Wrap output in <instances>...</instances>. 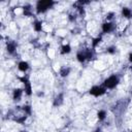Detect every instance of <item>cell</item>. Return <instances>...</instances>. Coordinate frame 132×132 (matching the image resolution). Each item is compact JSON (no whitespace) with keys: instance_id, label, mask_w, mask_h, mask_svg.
<instances>
[{"instance_id":"cell-4","label":"cell","mask_w":132,"mask_h":132,"mask_svg":"<svg viewBox=\"0 0 132 132\" xmlns=\"http://www.w3.org/2000/svg\"><path fill=\"white\" fill-rule=\"evenodd\" d=\"M112 25L111 23H104L102 25V30H103V32H105V33H107L109 32V31H112Z\"/></svg>"},{"instance_id":"cell-16","label":"cell","mask_w":132,"mask_h":132,"mask_svg":"<svg viewBox=\"0 0 132 132\" xmlns=\"http://www.w3.org/2000/svg\"><path fill=\"white\" fill-rule=\"evenodd\" d=\"M95 132H101V131H100V130H96Z\"/></svg>"},{"instance_id":"cell-8","label":"cell","mask_w":132,"mask_h":132,"mask_svg":"<svg viewBox=\"0 0 132 132\" xmlns=\"http://www.w3.org/2000/svg\"><path fill=\"white\" fill-rule=\"evenodd\" d=\"M21 96H22V90L21 89L15 90V92H14V98L15 99H19Z\"/></svg>"},{"instance_id":"cell-11","label":"cell","mask_w":132,"mask_h":132,"mask_svg":"<svg viewBox=\"0 0 132 132\" xmlns=\"http://www.w3.org/2000/svg\"><path fill=\"white\" fill-rule=\"evenodd\" d=\"M15 50V46L14 45V43H8L7 45V51L9 53H14Z\"/></svg>"},{"instance_id":"cell-6","label":"cell","mask_w":132,"mask_h":132,"mask_svg":"<svg viewBox=\"0 0 132 132\" xmlns=\"http://www.w3.org/2000/svg\"><path fill=\"white\" fill-rule=\"evenodd\" d=\"M97 117H98L99 120H104L105 117H106V112L104 111H99L98 112V114H97Z\"/></svg>"},{"instance_id":"cell-3","label":"cell","mask_w":132,"mask_h":132,"mask_svg":"<svg viewBox=\"0 0 132 132\" xmlns=\"http://www.w3.org/2000/svg\"><path fill=\"white\" fill-rule=\"evenodd\" d=\"M105 93V89L103 88H100V87H93L92 89L90 90V94L91 95H94V96H100L102 94Z\"/></svg>"},{"instance_id":"cell-9","label":"cell","mask_w":132,"mask_h":132,"mask_svg":"<svg viewBox=\"0 0 132 132\" xmlns=\"http://www.w3.org/2000/svg\"><path fill=\"white\" fill-rule=\"evenodd\" d=\"M69 52H70V46H69L68 45L62 46V51H61L62 54H68Z\"/></svg>"},{"instance_id":"cell-15","label":"cell","mask_w":132,"mask_h":132,"mask_svg":"<svg viewBox=\"0 0 132 132\" xmlns=\"http://www.w3.org/2000/svg\"><path fill=\"white\" fill-rule=\"evenodd\" d=\"M129 60L132 62V54H130V56H129Z\"/></svg>"},{"instance_id":"cell-1","label":"cell","mask_w":132,"mask_h":132,"mask_svg":"<svg viewBox=\"0 0 132 132\" xmlns=\"http://www.w3.org/2000/svg\"><path fill=\"white\" fill-rule=\"evenodd\" d=\"M119 83V78L116 76V75H112V76H109L107 80H105V87L108 88V89H112V88H115L116 86L118 85Z\"/></svg>"},{"instance_id":"cell-14","label":"cell","mask_w":132,"mask_h":132,"mask_svg":"<svg viewBox=\"0 0 132 132\" xmlns=\"http://www.w3.org/2000/svg\"><path fill=\"white\" fill-rule=\"evenodd\" d=\"M24 112H28V114H30L31 112V109H30V106H24Z\"/></svg>"},{"instance_id":"cell-13","label":"cell","mask_w":132,"mask_h":132,"mask_svg":"<svg viewBox=\"0 0 132 132\" xmlns=\"http://www.w3.org/2000/svg\"><path fill=\"white\" fill-rule=\"evenodd\" d=\"M60 73H61L62 76H65V75H67V74L69 73V68H65V67H64V68L61 70Z\"/></svg>"},{"instance_id":"cell-12","label":"cell","mask_w":132,"mask_h":132,"mask_svg":"<svg viewBox=\"0 0 132 132\" xmlns=\"http://www.w3.org/2000/svg\"><path fill=\"white\" fill-rule=\"evenodd\" d=\"M77 60L80 62H84L85 60H86V56H85V54H77Z\"/></svg>"},{"instance_id":"cell-5","label":"cell","mask_w":132,"mask_h":132,"mask_svg":"<svg viewBox=\"0 0 132 132\" xmlns=\"http://www.w3.org/2000/svg\"><path fill=\"white\" fill-rule=\"evenodd\" d=\"M28 68H29V65H28L27 62L22 61V62L19 63V69H20L21 71H26Z\"/></svg>"},{"instance_id":"cell-2","label":"cell","mask_w":132,"mask_h":132,"mask_svg":"<svg viewBox=\"0 0 132 132\" xmlns=\"http://www.w3.org/2000/svg\"><path fill=\"white\" fill-rule=\"evenodd\" d=\"M51 5H52V2H50V1H39L38 4H37V10L39 12L45 11L46 9H48Z\"/></svg>"},{"instance_id":"cell-7","label":"cell","mask_w":132,"mask_h":132,"mask_svg":"<svg viewBox=\"0 0 132 132\" xmlns=\"http://www.w3.org/2000/svg\"><path fill=\"white\" fill-rule=\"evenodd\" d=\"M122 12H123V15H124V17H126V18H130V15H131V10H130L129 8H127V7L123 8Z\"/></svg>"},{"instance_id":"cell-10","label":"cell","mask_w":132,"mask_h":132,"mask_svg":"<svg viewBox=\"0 0 132 132\" xmlns=\"http://www.w3.org/2000/svg\"><path fill=\"white\" fill-rule=\"evenodd\" d=\"M41 29H42L41 23H40V22H36V23L34 24V30L35 31H41Z\"/></svg>"}]
</instances>
